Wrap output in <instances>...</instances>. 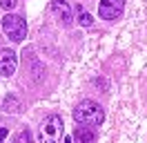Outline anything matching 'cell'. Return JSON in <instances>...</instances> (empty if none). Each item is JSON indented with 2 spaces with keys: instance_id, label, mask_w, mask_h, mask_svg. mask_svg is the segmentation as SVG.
Masks as SVG:
<instances>
[{
  "instance_id": "1",
  "label": "cell",
  "mask_w": 147,
  "mask_h": 143,
  "mask_svg": "<svg viewBox=\"0 0 147 143\" xmlns=\"http://www.w3.org/2000/svg\"><path fill=\"white\" fill-rule=\"evenodd\" d=\"M74 121L96 127V125H100L102 121H105V112H102V107L98 105L96 101L85 98V101H80L78 105L74 107Z\"/></svg>"
},
{
  "instance_id": "10",
  "label": "cell",
  "mask_w": 147,
  "mask_h": 143,
  "mask_svg": "<svg viewBox=\"0 0 147 143\" xmlns=\"http://www.w3.org/2000/svg\"><path fill=\"white\" fill-rule=\"evenodd\" d=\"M13 143H31V132H29V130L18 132V134H16V139H13Z\"/></svg>"
},
{
  "instance_id": "12",
  "label": "cell",
  "mask_w": 147,
  "mask_h": 143,
  "mask_svg": "<svg viewBox=\"0 0 147 143\" xmlns=\"http://www.w3.org/2000/svg\"><path fill=\"white\" fill-rule=\"evenodd\" d=\"M7 134H9V130H7V127H0V143H5Z\"/></svg>"
},
{
  "instance_id": "5",
  "label": "cell",
  "mask_w": 147,
  "mask_h": 143,
  "mask_svg": "<svg viewBox=\"0 0 147 143\" xmlns=\"http://www.w3.org/2000/svg\"><path fill=\"white\" fill-rule=\"evenodd\" d=\"M16 67H18V54L9 47H2L0 49V76H13Z\"/></svg>"
},
{
  "instance_id": "6",
  "label": "cell",
  "mask_w": 147,
  "mask_h": 143,
  "mask_svg": "<svg viewBox=\"0 0 147 143\" xmlns=\"http://www.w3.org/2000/svg\"><path fill=\"white\" fill-rule=\"evenodd\" d=\"M123 7H125V0H100L98 16L105 20H116L123 16Z\"/></svg>"
},
{
  "instance_id": "9",
  "label": "cell",
  "mask_w": 147,
  "mask_h": 143,
  "mask_svg": "<svg viewBox=\"0 0 147 143\" xmlns=\"http://www.w3.org/2000/svg\"><path fill=\"white\" fill-rule=\"evenodd\" d=\"M76 20H78L83 27L94 25V16H92V14H87V11H85V9H80V7H78V18H76Z\"/></svg>"
},
{
  "instance_id": "4",
  "label": "cell",
  "mask_w": 147,
  "mask_h": 143,
  "mask_svg": "<svg viewBox=\"0 0 147 143\" xmlns=\"http://www.w3.org/2000/svg\"><path fill=\"white\" fill-rule=\"evenodd\" d=\"M49 11L54 14V18L58 20V25L71 27L74 18H71V7H69L67 0H51V2H49Z\"/></svg>"
},
{
  "instance_id": "8",
  "label": "cell",
  "mask_w": 147,
  "mask_h": 143,
  "mask_svg": "<svg viewBox=\"0 0 147 143\" xmlns=\"http://www.w3.org/2000/svg\"><path fill=\"white\" fill-rule=\"evenodd\" d=\"M18 107H20V103H18L16 96H7L5 103H2V110H5V112H18Z\"/></svg>"
},
{
  "instance_id": "3",
  "label": "cell",
  "mask_w": 147,
  "mask_h": 143,
  "mask_svg": "<svg viewBox=\"0 0 147 143\" xmlns=\"http://www.w3.org/2000/svg\"><path fill=\"white\" fill-rule=\"evenodd\" d=\"M2 31H5V36L11 38L13 43H20V40H25V36H27V22H25L22 16L7 14V16L2 18Z\"/></svg>"
},
{
  "instance_id": "2",
  "label": "cell",
  "mask_w": 147,
  "mask_h": 143,
  "mask_svg": "<svg viewBox=\"0 0 147 143\" xmlns=\"http://www.w3.org/2000/svg\"><path fill=\"white\" fill-rule=\"evenodd\" d=\"M65 132V123L58 114H49L40 123V130H38V136H40V143H58L63 139Z\"/></svg>"
},
{
  "instance_id": "11",
  "label": "cell",
  "mask_w": 147,
  "mask_h": 143,
  "mask_svg": "<svg viewBox=\"0 0 147 143\" xmlns=\"http://www.w3.org/2000/svg\"><path fill=\"white\" fill-rule=\"evenodd\" d=\"M18 5V0H0V7L2 9H7V11H11V9Z\"/></svg>"
},
{
  "instance_id": "13",
  "label": "cell",
  "mask_w": 147,
  "mask_h": 143,
  "mask_svg": "<svg viewBox=\"0 0 147 143\" xmlns=\"http://www.w3.org/2000/svg\"><path fill=\"white\" fill-rule=\"evenodd\" d=\"M63 143H74V141H71V139H65V141H63Z\"/></svg>"
},
{
  "instance_id": "7",
  "label": "cell",
  "mask_w": 147,
  "mask_h": 143,
  "mask_svg": "<svg viewBox=\"0 0 147 143\" xmlns=\"http://www.w3.org/2000/svg\"><path fill=\"white\" fill-rule=\"evenodd\" d=\"M74 143H96V130L92 125L78 123L74 130Z\"/></svg>"
}]
</instances>
